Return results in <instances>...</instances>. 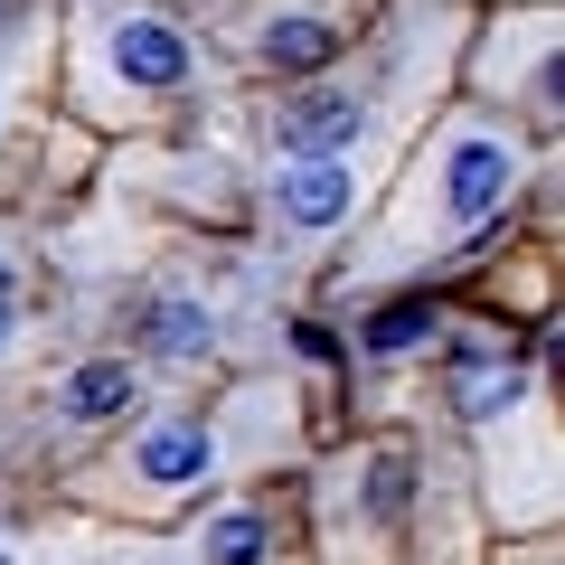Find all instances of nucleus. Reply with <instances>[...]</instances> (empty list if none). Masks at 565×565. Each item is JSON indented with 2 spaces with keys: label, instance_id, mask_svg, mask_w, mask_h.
<instances>
[{
  "label": "nucleus",
  "instance_id": "9b49d317",
  "mask_svg": "<svg viewBox=\"0 0 565 565\" xmlns=\"http://www.w3.org/2000/svg\"><path fill=\"white\" fill-rule=\"evenodd\" d=\"M264 546H274V527H264L255 509H226V519H207L199 565H264Z\"/></svg>",
  "mask_w": 565,
  "mask_h": 565
},
{
  "label": "nucleus",
  "instance_id": "1a4fd4ad",
  "mask_svg": "<svg viewBox=\"0 0 565 565\" xmlns=\"http://www.w3.org/2000/svg\"><path fill=\"white\" fill-rule=\"evenodd\" d=\"M141 405V367L132 359H85L76 377L57 386V415L66 424H114V415H132Z\"/></svg>",
  "mask_w": 565,
  "mask_h": 565
},
{
  "label": "nucleus",
  "instance_id": "20e7f679",
  "mask_svg": "<svg viewBox=\"0 0 565 565\" xmlns=\"http://www.w3.org/2000/svg\"><path fill=\"white\" fill-rule=\"evenodd\" d=\"M114 471H122L132 500H189V490H207L226 471V434L217 424H151Z\"/></svg>",
  "mask_w": 565,
  "mask_h": 565
},
{
  "label": "nucleus",
  "instance_id": "f03ea898",
  "mask_svg": "<svg viewBox=\"0 0 565 565\" xmlns=\"http://www.w3.org/2000/svg\"><path fill=\"white\" fill-rule=\"evenodd\" d=\"M66 66H76V104L95 122H141L199 85V39L151 0H95L66 29Z\"/></svg>",
  "mask_w": 565,
  "mask_h": 565
},
{
  "label": "nucleus",
  "instance_id": "4468645a",
  "mask_svg": "<svg viewBox=\"0 0 565 565\" xmlns=\"http://www.w3.org/2000/svg\"><path fill=\"white\" fill-rule=\"evenodd\" d=\"M0 132H10V85H0Z\"/></svg>",
  "mask_w": 565,
  "mask_h": 565
},
{
  "label": "nucleus",
  "instance_id": "6e6552de",
  "mask_svg": "<svg viewBox=\"0 0 565 565\" xmlns=\"http://www.w3.org/2000/svg\"><path fill=\"white\" fill-rule=\"evenodd\" d=\"M132 340H141V359H161V367H199V359H217V302L207 292H141Z\"/></svg>",
  "mask_w": 565,
  "mask_h": 565
},
{
  "label": "nucleus",
  "instance_id": "f257e3e1",
  "mask_svg": "<svg viewBox=\"0 0 565 565\" xmlns=\"http://www.w3.org/2000/svg\"><path fill=\"white\" fill-rule=\"evenodd\" d=\"M527 180V141L490 114H452L434 132V151L415 161L396 217H386V245L377 264H405V255H462V236H481Z\"/></svg>",
  "mask_w": 565,
  "mask_h": 565
},
{
  "label": "nucleus",
  "instance_id": "423d86ee",
  "mask_svg": "<svg viewBox=\"0 0 565 565\" xmlns=\"http://www.w3.org/2000/svg\"><path fill=\"white\" fill-rule=\"evenodd\" d=\"M377 132V95L367 85H302V95L274 104V151H359Z\"/></svg>",
  "mask_w": 565,
  "mask_h": 565
},
{
  "label": "nucleus",
  "instance_id": "7ed1b4c3",
  "mask_svg": "<svg viewBox=\"0 0 565 565\" xmlns=\"http://www.w3.org/2000/svg\"><path fill=\"white\" fill-rule=\"evenodd\" d=\"M264 207H274L292 236H330V226H349V207H359V161H349V151H274Z\"/></svg>",
  "mask_w": 565,
  "mask_h": 565
},
{
  "label": "nucleus",
  "instance_id": "f8f14e48",
  "mask_svg": "<svg viewBox=\"0 0 565 565\" xmlns=\"http://www.w3.org/2000/svg\"><path fill=\"white\" fill-rule=\"evenodd\" d=\"M0 302H20V255L0 245Z\"/></svg>",
  "mask_w": 565,
  "mask_h": 565
},
{
  "label": "nucleus",
  "instance_id": "ddd939ff",
  "mask_svg": "<svg viewBox=\"0 0 565 565\" xmlns=\"http://www.w3.org/2000/svg\"><path fill=\"white\" fill-rule=\"evenodd\" d=\"M20 349V302H0V359Z\"/></svg>",
  "mask_w": 565,
  "mask_h": 565
},
{
  "label": "nucleus",
  "instance_id": "39448f33",
  "mask_svg": "<svg viewBox=\"0 0 565 565\" xmlns=\"http://www.w3.org/2000/svg\"><path fill=\"white\" fill-rule=\"evenodd\" d=\"M349 20H359V0H264L255 20H245V47H255L274 76H311V66L340 57Z\"/></svg>",
  "mask_w": 565,
  "mask_h": 565
},
{
  "label": "nucleus",
  "instance_id": "0eeeda50",
  "mask_svg": "<svg viewBox=\"0 0 565 565\" xmlns=\"http://www.w3.org/2000/svg\"><path fill=\"white\" fill-rule=\"evenodd\" d=\"M481 95H556V10H519V20H490L481 57H471Z\"/></svg>",
  "mask_w": 565,
  "mask_h": 565
},
{
  "label": "nucleus",
  "instance_id": "2eb2a0df",
  "mask_svg": "<svg viewBox=\"0 0 565 565\" xmlns=\"http://www.w3.org/2000/svg\"><path fill=\"white\" fill-rule=\"evenodd\" d=\"M0 565H20V546H10V537H0Z\"/></svg>",
  "mask_w": 565,
  "mask_h": 565
},
{
  "label": "nucleus",
  "instance_id": "9d476101",
  "mask_svg": "<svg viewBox=\"0 0 565 565\" xmlns=\"http://www.w3.org/2000/svg\"><path fill=\"white\" fill-rule=\"evenodd\" d=\"M434 340H444V311L424 302V292H405V302H386L377 321H359L367 359H405V349H434Z\"/></svg>",
  "mask_w": 565,
  "mask_h": 565
}]
</instances>
